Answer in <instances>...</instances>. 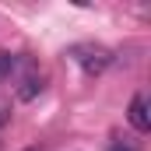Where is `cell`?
Listing matches in <instances>:
<instances>
[{"label": "cell", "instance_id": "6da1fadb", "mask_svg": "<svg viewBox=\"0 0 151 151\" xmlns=\"http://www.w3.org/2000/svg\"><path fill=\"white\" fill-rule=\"evenodd\" d=\"M74 60L81 63L84 74H102L109 63H113V53L106 46H77L74 49Z\"/></svg>", "mask_w": 151, "mask_h": 151}, {"label": "cell", "instance_id": "7a4b0ae2", "mask_svg": "<svg viewBox=\"0 0 151 151\" xmlns=\"http://www.w3.org/2000/svg\"><path fill=\"white\" fill-rule=\"evenodd\" d=\"M130 127H134V130H141V134H148L151 130V113H148V99H144V95H134V99H130Z\"/></svg>", "mask_w": 151, "mask_h": 151}, {"label": "cell", "instance_id": "3957f363", "mask_svg": "<svg viewBox=\"0 0 151 151\" xmlns=\"http://www.w3.org/2000/svg\"><path fill=\"white\" fill-rule=\"evenodd\" d=\"M39 91H42V74H28L21 81V88H18V99H21V102H32Z\"/></svg>", "mask_w": 151, "mask_h": 151}, {"label": "cell", "instance_id": "277c9868", "mask_svg": "<svg viewBox=\"0 0 151 151\" xmlns=\"http://www.w3.org/2000/svg\"><path fill=\"white\" fill-rule=\"evenodd\" d=\"M14 63H18V60H14V53L0 49V81H4V77H11V70H14Z\"/></svg>", "mask_w": 151, "mask_h": 151}, {"label": "cell", "instance_id": "5b68a950", "mask_svg": "<svg viewBox=\"0 0 151 151\" xmlns=\"http://www.w3.org/2000/svg\"><path fill=\"white\" fill-rule=\"evenodd\" d=\"M7 119H11V113H7V106H0V130L7 127Z\"/></svg>", "mask_w": 151, "mask_h": 151}, {"label": "cell", "instance_id": "8992f818", "mask_svg": "<svg viewBox=\"0 0 151 151\" xmlns=\"http://www.w3.org/2000/svg\"><path fill=\"white\" fill-rule=\"evenodd\" d=\"M109 151H130V148H127V144H113Z\"/></svg>", "mask_w": 151, "mask_h": 151}, {"label": "cell", "instance_id": "52a82bcc", "mask_svg": "<svg viewBox=\"0 0 151 151\" xmlns=\"http://www.w3.org/2000/svg\"><path fill=\"white\" fill-rule=\"evenodd\" d=\"M28 151H39V148H28Z\"/></svg>", "mask_w": 151, "mask_h": 151}]
</instances>
